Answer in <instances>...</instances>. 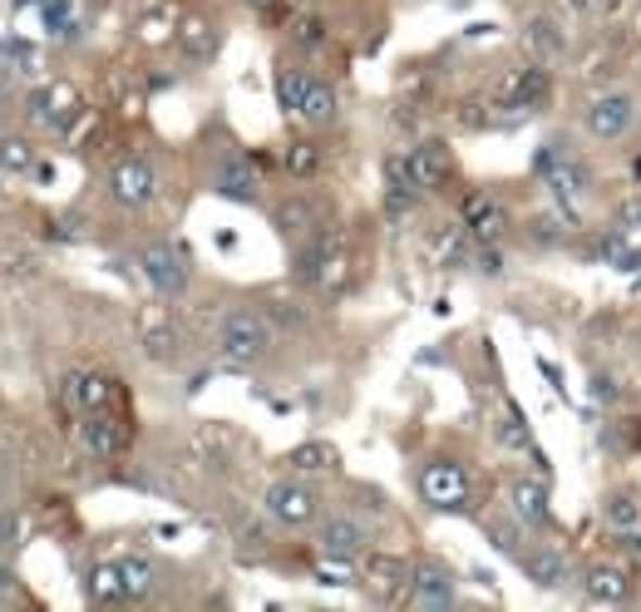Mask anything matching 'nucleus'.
Instances as JSON below:
<instances>
[{"mask_svg":"<svg viewBox=\"0 0 641 612\" xmlns=\"http://www.w3.org/2000/svg\"><path fill=\"white\" fill-rule=\"evenodd\" d=\"M277 346V326H272V316L252 312V307H237V312H227L223 322H217V355H223V365H256L262 355Z\"/></svg>","mask_w":641,"mask_h":612,"instance_id":"obj_1","label":"nucleus"},{"mask_svg":"<svg viewBox=\"0 0 641 612\" xmlns=\"http://www.w3.org/2000/svg\"><path fill=\"white\" fill-rule=\"evenodd\" d=\"M548 89H553V75H548L543 60L508 70V75L499 79V89H493V114H508V118L533 114V109H543Z\"/></svg>","mask_w":641,"mask_h":612,"instance_id":"obj_2","label":"nucleus"},{"mask_svg":"<svg viewBox=\"0 0 641 612\" xmlns=\"http://www.w3.org/2000/svg\"><path fill=\"white\" fill-rule=\"evenodd\" d=\"M533 168H538V178L548 183V193H553L557 203H563L567 213L577 217V198L592 188V173L582 168V163H577L573 153L563 149V143H548V149H538L533 153Z\"/></svg>","mask_w":641,"mask_h":612,"instance_id":"obj_3","label":"nucleus"},{"mask_svg":"<svg viewBox=\"0 0 641 612\" xmlns=\"http://www.w3.org/2000/svg\"><path fill=\"white\" fill-rule=\"evenodd\" d=\"M637 118H641V104H637L631 89H607V95H598L588 109H582L588 134L602 143H621L631 129H637Z\"/></svg>","mask_w":641,"mask_h":612,"instance_id":"obj_4","label":"nucleus"},{"mask_svg":"<svg viewBox=\"0 0 641 612\" xmlns=\"http://www.w3.org/2000/svg\"><path fill=\"white\" fill-rule=\"evenodd\" d=\"M419 499H425L429 509H439V514L464 509L469 504V474H464V464L425 460V470H419Z\"/></svg>","mask_w":641,"mask_h":612,"instance_id":"obj_5","label":"nucleus"},{"mask_svg":"<svg viewBox=\"0 0 641 612\" xmlns=\"http://www.w3.org/2000/svg\"><path fill=\"white\" fill-rule=\"evenodd\" d=\"M405 602L419 612H444L460 602V583H454L449 569H439V563H415V569H410Z\"/></svg>","mask_w":641,"mask_h":612,"instance_id":"obj_6","label":"nucleus"},{"mask_svg":"<svg viewBox=\"0 0 641 612\" xmlns=\"http://www.w3.org/2000/svg\"><path fill=\"white\" fill-rule=\"evenodd\" d=\"M267 514L281 519L287 528H306V524H316V514H320V495L311 484H301V474L297 479H277L267 489Z\"/></svg>","mask_w":641,"mask_h":612,"instance_id":"obj_7","label":"nucleus"},{"mask_svg":"<svg viewBox=\"0 0 641 612\" xmlns=\"http://www.w3.org/2000/svg\"><path fill=\"white\" fill-rule=\"evenodd\" d=\"M405 168H410V183H415L419 193H435L454 178V153H449L444 139H419L415 149L405 153Z\"/></svg>","mask_w":641,"mask_h":612,"instance_id":"obj_8","label":"nucleus"},{"mask_svg":"<svg viewBox=\"0 0 641 612\" xmlns=\"http://www.w3.org/2000/svg\"><path fill=\"white\" fill-rule=\"evenodd\" d=\"M460 223L474 242H499V237L508 233V213H503L483 188H464L460 193Z\"/></svg>","mask_w":641,"mask_h":612,"instance_id":"obj_9","label":"nucleus"},{"mask_svg":"<svg viewBox=\"0 0 641 612\" xmlns=\"http://www.w3.org/2000/svg\"><path fill=\"white\" fill-rule=\"evenodd\" d=\"M109 193L124 208H143L159 193V173H153L149 159H118L114 168H109Z\"/></svg>","mask_w":641,"mask_h":612,"instance_id":"obj_10","label":"nucleus"},{"mask_svg":"<svg viewBox=\"0 0 641 612\" xmlns=\"http://www.w3.org/2000/svg\"><path fill=\"white\" fill-rule=\"evenodd\" d=\"M25 109H30V118L35 124H45V129H70L75 114H79V89L70 85V79H54V85L35 89Z\"/></svg>","mask_w":641,"mask_h":612,"instance_id":"obj_11","label":"nucleus"},{"mask_svg":"<svg viewBox=\"0 0 641 612\" xmlns=\"http://www.w3.org/2000/svg\"><path fill=\"white\" fill-rule=\"evenodd\" d=\"M139 262H143V277L153 282L159 297H183V291H188V252L153 242V248H143Z\"/></svg>","mask_w":641,"mask_h":612,"instance_id":"obj_12","label":"nucleus"},{"mask_svg":"<svg viewBox=\"0 0 641 612\" xmlns=\"http://www.w3.org/2000/svg\"><path fill=\"white\" fill-rule=\"evenodd\" d=\"M79 445H85L95 460H114L128 445V425L114 410H85V420H79Z\"/></svg>","mask_w":641,"mask_h":612,"instance_id":"obj_13","label":"nucleus"},{"mask_svg":"<svg viewBox=\"0 0 641 612\" xmlns=\"http://www.w3.org/2000/svg\"><path fill=\"white\" fill-rule=\"evenodd\" d=\"M524 569H528V578H533V588H543V592H557V588H567V583L577 578L567 548H557V544L524 548Z\"/></svg>","mask_w":641,"mask_h":612,"instance_id":"obj_14","label":"nucleus"},{"mask_svg":"<svg viewBox=\"0 0 641 612\" xmlns=\"http://www.w3.org/2000/svg\"><path fill=\"white\" fill-rule=\"evenodd\" d=\"M336 258H341V237H336L331 227H316L311 237H301V252H297V262H291V272H297V282H320L331 272Z\"/></svg>","mask_w":641,"mask_h":612,"instance_id":"obj_15","label":"nucleus"},{"mask_svg":"<svg viewBox=\"0 0 641 612\" xmlns=\"http://www.w3.org/2000/svg\"><path fill=\"white\" fill-rule=\"evenodd\" d=\"M508 514L524 528H548L553 524V504H548V484L538 479H513L508 484Z\"/></svg>","mask_w":641,"mask_h":612,"instance_id":"obj_16","label":"nucleus"},{"mask_svg":"<svg viewBox=\"0 0 641 612\" xmlns=\"http://www.w3.org/2000/svg\"><path fill=\"white\" fill-rule=\"evenodd\" d=\"M582 592H588V602H598V608L631 602V573L621 569V563H592V569L582 573Z\"/></svg>","mask_w":641,"mask_h":612,"instance_id":"obj_17","label":"nucleus"},{"mask_svg":"<svg viewBox=\"0 0 641 612\" xmlns=\"http://www.w3.org/2000/svg\"><path fill=\"white\" fill-rule=\"evenodd\" d=\"M213 193L232 198V203H252V198H256V168H252V159H242V153L227 149L223 163L213 168Z\"/></svg>","mask_w":641,"mask_h":612,"instance_id":"obj_18","label":"nucleus"},{"mask_svg":"<svg viewBox=\"0 0 641 612\" xmlns=\"http://www.w3.org/2000/svg\"><path fill=\"white\" fill-rule=\"evenodd\" d=\"M316 538H320V553H345L351 559V553H361L370 544V528L351 514H331V519H320Z\"/></svg>","mask_w":641,"mask_h":612,"instance_id":"obj_19","label":"nucleus"},{"mask_svg":"<svg viewBox=\"0 0 641 612\" xmlns=\"http://www.w3.org/2000/svg\"><path fill=\"white\" fill-rule=\"evenodd\" d=\"M410 569H415V563L395 559V553H370V563H365L361 578L370 583L375 598H405V588H410Z\"/></svg>","mask_w":641,"mask_h":612,"instance_id":"obj_20","label":"nucleus"},{"mask_svg":"<svg viewBox=\"0 0 641 612\" xmlns=\"http://www.w3.org/2000/svg\"><path fill=\"white\" fill-rule=\"evenodd\" d=\"M173 40H178L183 60H192V65H208L217 54V25L208 21V15H183L178 30H173Z\"/></svg>","mask_w":641,"mask_h":612,"instance_id":"obj_21","label":"nucleus"},{"mask_svg":"<svg viewBox=\"0 0 641 612\" xmlns=\"http://www.w3.org/2000/svg\"><path fill=\"white\" fill-rule=\"evenodd\" d=\"M493 440H499V450L528 454V460H543V450H538V445H533V435H528L524 410L513 405V400H503V410L493 415Z\"/></svg>","mask_w":641,"mask_h":612,"instance_id":"obj_22","label":"nucleus"},{"mask_svg":"<svg viewBox=\"0 0 641 612\" xmlns=\"http://www.w3.org/2000/svg\"><path fill=\"white\" fill-rule=\"evenodd\" d=\"M64 400L79 410H109L118 400V386L109 376H70L64 380Z\"/></svg>","mask_w":641,"mask_h":612,"instance_id":"obj_23","label":"nucleus"},{"mask_svg":"<svg viewBox=\"0 0 641 612\" xmlns=\"http://www.w3.org/2000/svg\"><path fill=\"white\" fill-rule=\"evenodd\" d=\"M287 464H291V474L306 479V474H336L341 470V454H336V445H326V440H306L287 454Z\"/></svg>","mask_w":641,"mask_h":612,"instance_id":"obj_24","label":"nucleus"},{"mask_svg":"<svg viewBox=\"0 0 641 612\" xmlns=\"http://www.w3.org/2000/svg\"><path fill=\"white\" fill-rule=\"evenodd\" d=\"M602 519H607L612 534H641V495L612 489V495L602 499Z\"/></svg>","mask_w":641,"mask_h":612,"instance_id":"obj_25","label":"nucleus"},{"mask_svg":"<svg viewBox=\"0 0 641 612\" xmlns=\"http://www.w3.org/2000/svg\"><path fill=\"white\" fill-rule=\"evenodd\" d=\"M524 45L548 65V60H563L567 35H563V25H557V21H548V15H533V21H528V30H524Z\"/></svg>","mask_w":641,"mask_h":612,"instance_id":"obj_26","label":"nucleus"},{"mask_svg":"<svg viewBox=\"0 0 641 612\" xmlns=\"http://www.w3.org/2000/svg\"><path fill=\"white\" fill-rule=\"evenodd\" d=\"M277 227L287 237H311L320 227V208L306 203V198H287V203L277 208Z\"/></svg>","mask_w":641,"mask_h":612,"instance_id":"obj_27","label":"nucleus"},{"mask_svg":"<svg viewBox=\"0 0 641 612\" xmlns=\"http://www.w3.org/2000/svg\"><path fill=\"white\" fill-rule=\"evenodd\" d=\"M598 258L607 262V267H617V272H641V248H631L621 227H607V233H602Z\"/></svg>","mask_w":641,"mask_h":612,"instance_id":"obj_28","label":"nucleus"},{"mask_svg":"<svg viewBox=\"0 0 641 612\" xmlns=\"http://www.w3.org/2000/svg\"><path fill=\"white\" fill-rule=\"evenodd\" d=\"M306 124H331L336 118V89L326 79H311L306 95H301V109H297Z\"/></svg>","mask_w":641,"mask_h":612,"instance_id":"obj_29","label":"nucleus"},{"mask_svg":"<svg viewBox=\"0 0 641 612\" xmlns=\"http://www.w3.org/2000/svg\"><path fill=\"white\" fill-rule=\"evenodd\" d=\"M89 598L128 602V583H124V573H118V563H95V569H89Z\"/></svg>","mask_w":641,"mask_h":612,"instance_id":"obj_30","label":"nucleus"},{"mask_svg":"<svg viewBox=\"0 0 641 612\" xmlns=\"http://www.w3.org/2000/svg\"><path fill=\"white\" fill-rule=\"evenodd\" d=\"M567 233H573V223H567L563 213H533L528 217V242H533V248H563Z\"/></svg>","mask_w":641,"mask_h":612,"instance_id":"obj_31","label":"nucleus"},{"mask_svg":"<svg viewBox=\"0 0 641 612\" xmlns=\"http://www.w3.org/2000/svg\"><path fill=\"white\" fill-rule=\"evenodd\" d=\"M118 573H124V583H128V598H149L153 583H159V569H153L149 559H139V553L118 559Z\"/></svg>","mask_w":641,"mask_h":612,"instance_id":"obj_32","label":"nucleus"},{"mask_svg":"<svg viewBox=\"0 0 641 612\" xmlns=\"http://www.w3.org/2000/svg\"><path fill=\"white\" fill-rule=\"evenodd\" d=\"M306 85H311V75H301L297 65H281L277 70V99H281V109H287V114H297V109H301Z\"/></svg>","mask_w":641,"mask_h":612,"instance_id":"obj_33","label":"nucleus"},{"mask_svg":"<svg viewBox=\"0 0 641 612\" xmlns=\"http://www.w3.org/2000/svg\"><path fill=\"white\" fill-rule=\"evenodd\" d=\"M0 168H5V173H30L35 168V143L5 134V139H0Z\"/></svg>","mask_w":641,"mask_h":612,"instance_id":"obj_34","label":"nucleus"},{"mask_svg":"<svg viewBox=\"0 0 641 612\" xmlns=\"http://www.w3.org/2000/svg\"><path fill=\"white\" fill-rule=\"evenodd\" d=\"M281 163H287L291 178H311V173L320 168V149L311 139H297V143H287V159Z\"/></svg>","mask_w":641,"mask_h":612,"instance_id":"obj_35","label":"nucleus"},{"mask_svg":"<svg viewBox=\"0 0 641 612\" xmlns=\"http://www.w3.org/2000/svg\"><path fill=\"white\" fill-rule=\"evenodd\" d=\"M291 40L306 45V50H320V45L331 40V30H326L320 15H291Z\"/></svg>","mask_w":641,"mask_h":612,"instance_id":"obj_36","label":"nucleus"},{"mask_svg":"<svg viewBox=\"0 0 641 612\" xmlns=\"http://www.w3.org/2000/svg\"><path fill=\"white\" fill-rule=\"evenodd\" d=\"M316 583H326V588H345V583H355V569L345 553H326V559L316 563Z\"/></svg>","mask_w":641,"mask_h":612,"instance_id":"obj_37","label":"nucleus"},{"mask_svg":"<svg viewBox=\"0 0 641 612\" xmlns=\"http://www.w3.org/2000/svg\"><path fill=\"white\" fill-rule=\"evenodd\" d=\"M489 538H493V548H503V553H513V559H524V538H518V528L513 524L489 519Z\"/></svg>","mask_w":641,"mask_h":612,"instance_id":"obj_38","label":"nucleus"},{"mask_svg":"<svg viewBox=\"0 0 641 612\" xmlns=\"http://www.w3.org/2000/svg\"><path fill=\"white\" fill-rule=\"evenodd\" d=\"M267 316H272V322H281V326H306V322H311V312H306V307H291L287 297H272Z\"/></svg>","mask_w":641,"mask_h":612,"instance_id":"obj_39","label":"nucleus"},{"mask_svg":"<svg viewBox=\"0 0 641 612\" xmlns=\"http://www.w3.org/2000/svg\"><path fill=\"white\" fill-rule=\"evenodd\" d=\"M474 267H479L483 277H499V272H503V252L493 248V242H474Z\"/></svg>","mask_w":641,"mask_h":612,"instance_id":"obj_40","label":"nucleus"},{"mask_svg":"<svg viewBox=\"0 0 641 612\" xmlns=\"http://www.w3.org/2000/svg\"><path fill=\"white\" fill-rule=\"evenodd\" d=\"M143 351H149L153 361H168V355H173V332H163V326H153V332L143 336Z\"/></svg>","mask_w":641,"mask_h":612,"instance_id":"obj_41","label":"nucleus"},{"mask_svg":"<svg viewBox=\"0 0 641 612\" xmlns=\"http://www.w3.org/2000/svg\"><path fill=\"white\" fill-rule=\"evenodd\" d=\"M617 223L621 227H641V198H621V203H617Z\"/></svg>","mask_w":641,"mask_h":612,"instance_id":"obj_42","label":"nucleus"},{"mask_svg":"<svg viewBox=\"0 0 641 612\" xmlns=\"http://www.w3.org/2000/svg\"><path fill=\"white\" fill-rule=\"evenodd\" d=\"M0 544H21V514H0Z\"/></svg>","mask_w":641,"mask_h":612,"instance_id":"obj_43","label":"nucleus"},{"mask_svg":"<svg viewBox=\"0 0 641 612\" xmlns=\"http://www.w3.org/2000/svg\"><path fill=\"white\" fill-rule=\"evenodd\" d=\"M5 60H21V70H30V60H35V50L25 40H5Z\"/></svg>","mask_w":641,"mask_h":612,"instance_id":"obj_44","label":"nucleus"},{"mask_svg":"<svg viewBox=\"0 0 641 612\" xmlns=\"http://www.w3.org/2000/svg\"><path fill=\"white\" fill-rule=\"evenodd\" d=\"M538 371H543V376H548V386H553L557 396H563V390H567V386H563V371H557L553 361H543V355H538Z\"/></svg>","mask_w":641,"mask_h":612,"instance_id":"obj_45","label":"nucleus"},{"mask_svg":"<svg viewBox=\"0 0 641 612\" xmlns=\"http://www.w3.org/2000/svg\"><path fill=\"white\" fill-rule=\"evenodd\" d=\"M592 390H598L602 400H612V380L607 376H592Z\"/></svg>","mask_w":641,"mask_h":612,"instance_id":"obj_46","label":"nucleus"},{"mask_svg":"<svg viewBox=\"0 0 641 612\" xmlns=\"http://www.w3.org/2000/svg\"><path fill=\"white\" fill-rule=\"evenodd\" d=\"M11 104V75H5V70H0V109Z\"/></svg>","mask_w":641,"mask_h":612,"instance_id":"obj_47","label":"nucleus"},{"mask_svg":"<svg viewBox=\"0 0 641 612\" xmlns=\"http://www.w3.org/2000/svg\"><path fill=\"white\" fill-rule=\"evenodd\" d=\"M567 5H573V11H588V5H592V0H567Z\"/></svg>","mask_w":641,"mask_h":612,"instance_id":"obj_48","label":"nucleus"},{"mask_svg":"<svg viewBox=\"0 0 641 612\" xmlns=\"http://www.w3.org/2000/svg\"><path fill=\"white\" fill-rule=\"evenodd\" d=\"M637 178H641V159H637Z\"/></svg>","mask_w":641,"mask_h":612,"instance_id":"obj_49","label":"nucleus"}]
</instances>
